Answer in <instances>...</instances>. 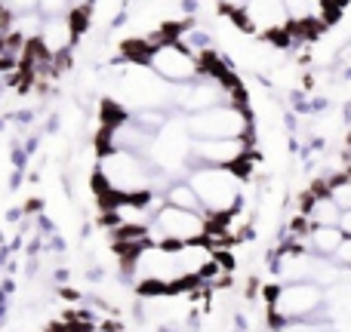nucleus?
Wrapping results in <instances>:
<instances>
[{
    "mask_svg": "<svg viewBox=\"0 0 351 332\" xmlns=\"http://www.w3.org/2000/svg\"><path fill=\"white\" fill-rule=\"evenodd\" d=\"M188 129H191L194 139H247L253 123L243 105L225 102L216 108L197 111V114L188 117Z\"/></svg>",
    "mask_w": 351,
    "mask_h": 332,
    "instance_id": "obj_5",
    "label": "nucleus"
},
{
    "mask_svg": "<svg viewBox=\"0 0 351 332\" xmlns=\"http://www.w3.org/2000/svg\"><path fill=\"white\" fill-rule=\"evenodd\" d=\"M117 99L139 114V111H164L176 102V92L173 84L160 80L145 62H133L117 77Z\"/></svg>",
    "mask_w": 351,
    "mask_h": 332,
    "instance_id": "obj_3",
    "label": "nucleus"
},
{
    "mask_svg": "<svg viewBox=\"0 0 351 332\" xmlns=\"http://www.w3.org/2000/svg\"><path fill=\"white\" fill-rule=\"evenodd\" d=\"M342 240H346V234H342L339 225H330V228H308V243H305V249L324 255V259H333V253L339 249Z\"/></svg>",
    "mask_w": 351,
    "mask_h": 332,
    "instance_id": "obj_13",
    "label": "nucleus"
},
{
    "mask_svg": "<svg viewBox=\"0 0 351 332\" xmlns=\"http://www.w3.org/2000/svg\"><path fill=\"white\" fill-rule=\"evenodd\" d=\"M302 218H305V225H311V228H330V225H339L342 209L333 203L327 188H311V191L305 194Z\"/></svg>",
    "mask_w": 351,
    "mask_h": 332,
    "instance_id": "obj_12",
    "label": "nucleus"
},
{
    "mask_svg": "<svg viewBox=\"0 0 351 332\" xmlns=\"http://www.w3.org/2000/svg\"><path fill=\"white\" fill-rule=\"evenodd\" d=\"M71 10H74L71 0H40V6H37V12H40L43 18H59V16H68Z\"/></svg>",
    "mask_w": 351,
    "mask_h": 332,
    "instance_id": "obj_16",
    "label": "nucleus"
},
{
    "mask_svg": "<svg viewBox=\"0 0 351 332\" xmlns=\"http://www.w3.org/2000/svg\"><path fill=\"white\" fill-rule=\"evenodd\" d=\"M71 3H84V0H71Z\"/></svg>",
    "mask_w": 351,
    "mask_h": 332,
    "instance_id": "obj_21",
    "label": "nucleus"
},
{
    "mask_svg": "<svg viewBox=\"0 0 351 332\" xmlns=\"http://www.w3.org/2000/svg\"><path fill=\"white\" fill-rule=\"evenodd\" d=\"M333 259L339 261L342 268H351V237H346V240L339 243V249L333 253Z\"/></svg>",
    "mask_w": 351,
    "mask_h": 332,
    "instance_id": "obj_18",
    "label": "nucleus"
},
{
    "mask_svg": "<svg viewBox=\"0 0 351 332\" xmlns=\"http://www.w3.org/2000/svg\"><path fill=\"white\" fill-rule=\"evenodd\" d=\"M219 3H222L225 12H231V16H234V12L243 10V3H247V0H219Z\"/></svg>",
    "mask_w": 351,
    "mask_h": 332,
    "instance_id": "obj_19",
    "label": "nucleus"
},
{
    "mask_svg": "<svg viewBox=\"0 0 351 332\" xmlns=\"http://www.w3.org/2000/svg\"><path fill=\"white\" fill-rule=\"evenodd\" d=\"M339 228H342V234L351 237V209L342 212V218H339Z\"/></svg>",
    "mask_w": 351,
    "mask_h": 332,
    "instance_id": "obj_20",
    "label": "nucleus"
},
{
    "mask_svg": "<svg viewBox=\"0 0 351 332\" xmlns=\"http://www.w3.org/2000/svg\"><path fill=\"white\" fill-rule=\"evenodd\" d=\"M164 197H167V203H170V206H179V209L204 212V206H200V200H197V194H194V188L188 185V179H185V181H173V185H167Z\"/></svg>",
    "mask_w": 351,
    "mask_h": 332,
    "instance_id": "obj_14",
    "label": "nucleus"
},
{
    "mask_svg": "<svg viewBox=\"0 0 351 332\" xmlns=\"http://www.w3.org/2000/svg\"><path fill=\"white\" fill-rule=\"evenodd\" d=\"M327 194L333 197V203L339 206L342 212L351 209V169H348L346 175H336V179L330 181V185H327Z\"/></svg>",
    "mask_w": 351,
    "mask_h": 332,
    "instance_id": "obj_15",
    "label": "nucleus"
},
{
    "mask_svg": "<svg viewBox=\"0 0 351 332\" xmlns=\"http://www.w3.org/2000/svg\"><path fill=\"white\" fill-rule=\"evenodd\" d=\"M253 154L247 139H194L191 160L197 166H241Z\"/></svg>",
    "mask_w": 351,
    "mask_h": 332,
    "instance_id": "obj_10",
    "label": "nucleus"
},
{
    "mask_svg": "<svg viewBox=\"0 0 351 332\" xmlns=\"http://www.w3.org/2000/svg\"><path fill=\"white\" fill-rule=\"evenodd\" d=\"M148 68L158 74L160 80L173 86H182V84H191V80L200 77V62L197 55H191L182 43L176 40H167V43H158V47H148L145 55H142Z\"/></svg>",
    "mask_w": 351,
    "mask_h": 332,
    "instance_id": "obj_8",
    "label": "nucleus"
},
{
    "mask_svg": "<svg viewBox=\"0 0 351 332\" xmlns=\"http://www.w3.org/2000/svg\"><path fill=\"white\" fill-rule=\"evenodd\" d=\"M188 185L194 188L206 216L222 218L243 203V191L250 188V181L234 166H194L188 173Z\"/></svg>",
    "mask_w": 351,
    "mask_h": 332,
    "instance_id": "obj_2",
    "label": "nucleus"
},
{
    "mask_svg": "<svg viewBox=\"0 0 351 332\" xmlns=\"http://www.w3.org/2000/svg\"><path fill=\"white\" fill-rule=\"evenodd\" d=\"M194 136L188 129V120L170 117L164 127L154 133V142L148 148V164L160 173H179L185 164H191Z\"/></svg>",
    "mask_w": 351,
    "mask_h": 332,
    "instance_id": "obj_6",
    "label": "nucleus"
},
{
    "mask_svg": "<svg viewBox=\"0 0 351 332\" xmlns=\"http://www.w3.org/2000/svg\"><path fill=\"white\" fill-rule=\"evenodd\" d=\"M0 3L6 6L10 16H28V12H37L40 0H0Z\"/></svg>",
    "mask_w": 351,
    "mask_h": 332,
    "instance_id": "obj_17",
    "label": "nucleus"
},
{
    "mask_svg": "<svg viewBox=\"0 0 351 332\" xmlns=\"http://www.w3.org/2000/svg\"><path fill=\"white\" fill-rule=\"evenodd\" d=\"M167 173L154 169L142 154L121 151V148H102L96 160L93 188H99V197H139L154 191Z\"/></svg>",
    "mask_w": 351,
    "mask_h": 332,
    "instance_id": "obj_1",
    "label": "nucleus"
},
{
    "mask_svg": "<svg viewBox=\"0 0 351 332\" xmlns=\"http://www.w3.org/2000/svg\"><path fill=\"white\" fill-rule=\"evenodd\" d=\"M324 292L317 283H284L271 298V314L280 320H308L317 314Z\"/></svg>",
    "mask_w": 351,
    "mask_h": 332,
    "instance_id": "obj_9",
    "label": "nucleus"
},
{
    "mask_svg": "<svg viewBox=\"0 0 351 332\" xmlns=\"http://www.w3.org/2000/svg\"><path fill=\"white\" fill-rule=\"evenodd\" d=\"M234 22L262 40H290V16L284 0H247L243 10L234 12Z\"/></svg>",
    "mask_w": 351,
    "mask_h": 332,
    "instance_id": "obj_7",
    "label": "nucleus"
},
{
    "mask_svg": "<svg viewBox=\"0 0 351 332\" xmlns=\"http://www.w3.org/2000/svg\"><path fill=\"white\" fill-rule=\"evenodd\" d=\"M74 37H77V28H74L71 16H59V18H43L37 43H40L53 59H59V55H65L68 49H71Z\"/></svg>",
    "mask_w": 351,
    "mask_h": 332,
    "instance_id": "obj_11",
    "label": "nucleus"
},
{
    "mask_svg": "<svg viewBox=\"0 0 351 332\" xmlns=\"http://www.w3.org/2000/svg\"><path fill=\"white\" fill-rule=\"evenodd\" d=\"M145 234L152 243H170V246L206 240V234H210V216H206V212H191V209H179V206L164 203L154 212Z\"/></svg>",
    "mask_w": 351,
    "mask_h": 332,
    "instance_id": "obj_4",
    "label": "nucleus"
}]
</instances>
